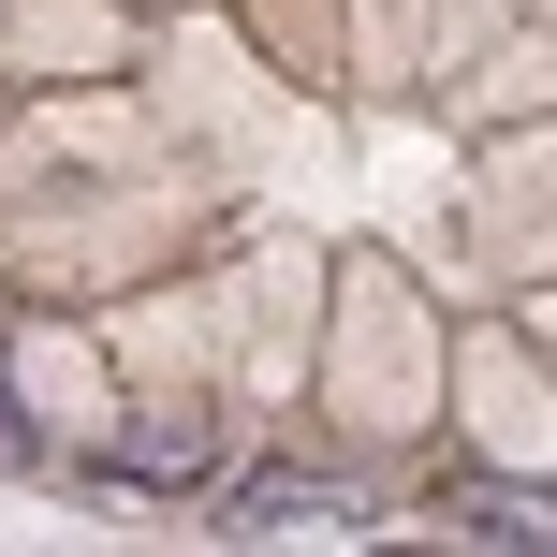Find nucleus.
Wrapping results in <instances>:
<instances>
[{"mask_svg": "<svg viewBox=\"0 0 557 557\" xmlns=\"http://www.w3.org/2000/svg\"><path fill=\"white\" fill-rule=\"evenodd\" d=\"M221 529L235 543H367V484H337V470H250L221 499Z\"/></svg>", "mask_w": 557, "mask_h": 557, "instance_id": "f257e3e1", "label": "nucleus"}, {"mask_svg": "<svg viewBox=\"0 0 557 557\" xmlns=\"http://www.w3.org/2000/svg\"><path fill=\"white\" fill-rule=\"evenodd\" d=\"M117 470H133V484H162V499H176V484H206V470H221V425H206V411H176V396H162V411H133V425H117Z\"/></svg>", "mask_w": 557, "mask_h": 557, "instance_id": "f03ea898", "label": "nucleus"}, {"mask_svg": "<svg viewBox=\"0 0 557 557\" xmlns=\"http://www.w3.org/2000/svg\"><path fill=\"white\" fill-rule=\"evenodd\" d=\"M455 543H484V557H543V484H455Z\"/></svg>", "mask_w": 557, "mask_h": 557, "instance_id": "7ed1b4c3", "label": "nucleus"}]
</instances>
